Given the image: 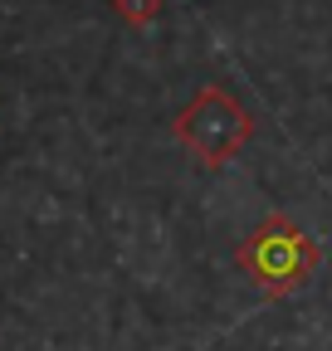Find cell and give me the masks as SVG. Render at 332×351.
<instances>
[{
    "label": "cell",
    "instance_id": "obj_1",
    "mask_svg": "<svg viewBox=\"0 0 332 351\" xmlns=\"http://www.w3.org/2000/svg\"><path fill=\"white\" fill-rule=\"evenodd\" d=\"M239 274L269 298H288L294 288L308 283V274L318 269V244L308 239V230H298L283 210L264 215L235 249Z\"/></svg>",
    "mask_w": 332,
    "mask_h": 351
},
{
    "label": "cell",
    "instance_id": "obj_2",
    "mask_svg": "<svg viewBox=\"0 0 332 351\" xmlns=\"http://www.w3.org/2000/svg\"><path fill=\"white\" fill-rule=\"evenodd\" d=\"M171 137H176L205 171H215V166L235 161V156L249 147V137H254V117H249V108L230 93V88L205 83L200 93L176 112Z\"/></svg>",
    "mask_w": 332,
    "mask_h": 351
},
{
    "label": "cell",
    "instance_id": "obj_3",
    "mask_svg": "<svg viewBox=\"0 0 332 351\" xmlns=\"http://www.w3.org/2000/svg\"><path fill=\"white\" fill-rule=\"evenodd\" d=\"M112 10L128 20L132 29H147V25L161 15V0H112Z\"/></svg>",
    "mask_w": 332,
    "mask_h": 351
}]
</instances>
